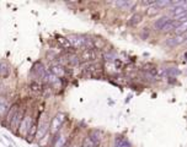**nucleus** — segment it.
I'll return each mask as SVG.
<instances>
[{
  "label": "nucleus",
  "instance_id": "2",
  "mask_svg": "<svg viewBox=\"0 0 187 147\" xmlns=\"http://www.w3.org/2000/svg\"><path fill=\"white\" fill-rule=\"evenodd\" d=\"M66 122V114L63 112H58L52 118L51 124H49V134L53 136H56L57 134L60 131V129L63 128L64 123Z\"/></svg>",
  "mask_w": 187,
  "mask_h": 147
},
{
  "label": "nucleus",
  "instance_id": "22",
  "mask_svg": "<svg viewBox=\"0 0 187 147\" xmlns=\"http://www.w3.org/2000/svg\"><path fill=\"white\" fill-rule=\"evenodd\" d=\"M149 36H150V30H149L148 27H145V28L142 30V32H140V37H142V39H148Z\"/></svg>",
  "mask_w": 187,
  "mask_h": 147
},
{
  "label": "nucleus",
  "instance_id": "8",
  "mask_svg": "<svg viewBox=\"0 0 187 147\" xmlns=\"http://www.w3.org/2000/svg\"><path fill=\"white\" fill-rule=\"evenodd\" d=\"M20 102H15V103H12V104H10V107H9V109H8V113H6V115H5V118H4V122H5V124L9 126V124H10V122H11V119H12V116H14V114L16 113V110L19 109V107H20Z\"/></svg>",
  "mask_w": 187,
  "mask_h": 147
},
{
  "label": "nucleus",
  "instance_id": "4",
  "mask_svg": "<svg viewBox=\"0 0 187 147\" xmlns=\"http://www.w3.org/2000/svg\"><path fill=\"white\" fill-rule=\"evenodd\" d=\"M49 74L53 75V76H56V77L59 78V80H63V78L68 77V76L72 74V69L63 68L62 65H59L57 61H54V63H52V64H51Z\"/></svg>",
  "mask_w": 187,
  "mask_h": 147
},
{
  "label": "nucleus",
  "instance_id": "20",
  "mask_svg": "<svg viewBox=\"0 0 187 147\" xmlns=\"http://www.w3.org/2000/svg\"><path fill=\"white\" fill-rule=\"evenodd\" d=\"M159 12H160V9L158 6H155V5H152V6H149L148 9H146V15L148 16H155V15L159 14Z\"/></svg>",
  "mask_w": 187,
  "mask_h": 147
},
{
  "label": "nucleus",
  "instance_id": "12",
  "mask_svg": "<svg viewBox=\"0 0 187 147\" xmlns=\"http://www.w3.org/2000/svg\"><path fill=\"white\" fill-rule=\"evenodd\" d=\"M143 14L142 12H134L130 17H129V20H128V25L129 26H132V27H134V26H137V25H139L142 21H143Z\"/></svg>",
  "mask_w": 187,
  "mask_h": 147
},
{
  "label": "nucleus",
  "instance_id": "10",
  "mask_svg": "<svg viewBox=\"0 0 187 147\" xmlns=\"http://www.w3.org/2000/svg\"><path fill=\"white\" fill-rule=\"evenodd\" d=\"M186 36H173L171 38H167V41L165 42V44L167 47H176V46H180L181 43H183L186 41Z\"/></svg>",
  "mask_w": 187,
  "mask_h": 147
},
{
  "label": "nucleus",
  "instance_id": "14",
  "mask_svg": "<svg viewBox=\"0 0 187 147\" xmlns=\"http://www.w3.org/2000/svg\"><path fill=\"white\" fill-rule=\"evenodd\" d=\"M57 43L62 47V48H64V50H72L73 48H72V44L69 43V41H68V38L66 37H64V36H57Z\"/></svg>",
  "mask_w": 187,
  "mask_h": 147
},
{
  "label": "nucleus",
  "instance_id": "6",
  "mask_svg": "<svg viewBox=\"0 0 187 147\" xmlns=\"http://www.w3.org/2000/svg\"><path fill=\"white\" fill-rule=\"evenodd\" d=\"M66 38H68L69 43L72 44V48H74L76 50H80V51L85 50V36L75 33V34L66 36Z\"/></svg>",
  "mask_w": 187,
  "mask_h": 147
},
{
  "label": "nucleus",
  "instance_id": "17",
  "mask_svg": "<svg viewBox=\"0 0 187 147\" xmlns=\"http://www.w3.org/2000/svg\"><path fill=\"white\" fill-rule=\"evenodd\" d=\"M42 88H43V86L39 82H37V81H32L31 85H30V91L33 93L35 96L42 95Z\"/></svg>",
  "mask_w": 187,
  "mask_h": 147
},
{
  "label": "nucleus",
  "instance_id": "1",
  "mask_svg": "<svg viewBox=\"0 0 187 147\" xmlns=\"http://www.w3.org/2000/svg\"><path fill=\"white\" fill-rule=\"evenodd\" d=\"M33 119H35V115L31 112V109H26L25 115L22 118V122L20 123L19 129L16 131V135L19 137H21V139H26V137H27V134H29V130H30V128L32 125Z\"/></svg>",
  "mask_w": 187,
  "mask_h": 147
},
{
  "label": "nucleus",
  "instance_id": "11",
  "mask_svg": "<svg viewBox=\"0 0 187 147\" xmlns=\"http://www.w3.org/2000/svg\"><path fill=\"white\" fill-rule=\"evenodd\" d=\"M11 74L10 65L5 60H0V78H8Z\"/></svg>",
  "mask_w": 187,
  "mask_h": 147
},
{
  "label": "nucleus",
  "instance_id": "9",
  "mask_svg": "<svg viewBox=\"0 0 187 147\" xmlns=\"http://www.w3.org/2000/svg\"><path fill=\"white\" fill-rule=\"evenodd\" d=\"M9 107H10V104L8 102V98L4 95H0V120H4Z\"/></svg>",
  "mask_w": 187,
  "mask_h": 147
},
{
  "label": "nucleus",
  "instance_id": "15",
  "mask_svg": "<svg viewBox=\"0 0 187 147\" xmlns=\"http://www.w3.org/2000/svg\"><path fill=\"white\" fill-rule=\"evenodd\" d=\"M170 21V19L167 17V16H161V17H159L155 22H154V28L156 30V31H161L163 30V27H164V26L167 23Z\"/></svg>",
  "mask_w": 187,
  "mask_h": 147
},
{
  "label": "nucleus",
  "instance_id": "18",
  "mask_svg": "<svg viewBox=\"0 0 187 147\" xmlns=\"http://www.w3.org/2000/svg\"><path fill=\"white\" fill-rule=\"evenodd\" d=\"M185 32H187V21H183V22H181L177 27L173 30V34L175 36H182Z\"/></svg>",
  "mask_w": 187,
  "mask_h": 147
},
{
  "label": "nucleus",
  "instance_id": "21",
  "mask_svg": "<svg viewBox=\"0 0 187 147\" xmlns=\"http://www.w3.org/2000/svg\"><path fill=\"white\" fill-rule=\"evenodd\" d=\"M80 147H95V145H94V142H92V140L90 139V136L86 135V136L83 139L81 143H80Z\"/></svg>",
  "mask_w": 187,
  "mask_h": 147
},
{
  "label": "nucleus",
  "instance_id": "19",
  "mask_svg": "<svg viewBox=\"0 0 187 147\" xmlns=\"http://www.w3.org/2000/svg\"><path fill=\"white\" fill-rule=\"evenodd\" d=\"M92 46H94V49L95 50H102L105 48V46H106V42L102 38H97V39L92 38Z\"/></svg>",
  "mask_w": 187,
  "mask_h": 147
},
{
  "label": "nucleus",
  "instance_id": "5",
  "mask_svg": "<svg viewBox=\"0 0 187 147\" xmlns=\"http://www.w3.org/2000/svg\"><path fill=\"white\" fill-rule=\"evenodd\" d=\"M25 112H26V107H25L23 104H20L19 109L16 110V113L14 114V116H12L11 122H10V124H9V129H10L12 132H16V131H17L19 125H20V123L22 122V118H23V115H25Z\"/></svg>",
  "mask_w": 187,
  "mask_h": 147
},
{
  "label": "nucleus",
  "instance_id": "3",
  "mask_svg": "<svg viewBox=\"0 0 187 147\" xmlns=\"http://www.w3.org/2000/svg\"><path fill=\"white\" fill-rule=\"evenodd\" d=\"M49 124H51V119L48 118L47 114H43L38 118V128L36 132V140L38 141L39 139H42L47 132H49Z\"/></svg>",
  "mask_w": 187,
  "mask_h": 147
},
{
  "label": "nucleus",
  "instance_id": "7",
  "mask_svg": "<svg viewBox=\"0 0 187 147\" xmlns=\"http://www.w3.org/2000/svg\"><path fill=\"white\" fill-rule=\"evenodd\" d=\"M80 59V64H89V63H94L97 59V51L95 49H85L80 53L79 55Z\"/></svg>",
  "mask_w": 187,
  "mask_h": 147
},
{
  "label": "nucleus",
  "instance_id": "16",
  "mask_svg": "<svg viewBox=\"0 0 187 147\" xmlns=\"http://www.w3.org/2000/svg\"><path fill=\"white\" fill-rule=\"evenodd\" d=\"M51 143H52V135L49 132H47L42 139H39L37 141V145L39 147H51Z\"/></svg>",
  "mask_w": 187,
  "mask_h": 147
},
{
  "label": "nucleus",
  "instance_id": "13",
  "mask_svg": "<svg viewBox=\"0 0 187 147\" xmlns=\"http://www.w3.org/2000/svg\"><path fill=\"white\" fill-rule=\"evenodd\" d=\"M180 23H181V22L177 21V20H170V21L164 26V27H163L161 32H163V33H170V32H173V30H175Z\"/></svg>",
  "mask_w": 187,
  "mask_h": 147
}]
</instances>
